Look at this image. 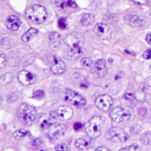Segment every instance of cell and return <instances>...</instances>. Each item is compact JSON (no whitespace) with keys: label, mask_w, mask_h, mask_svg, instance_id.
Returning <instances> with one entry per match:
<instances>
[{"label":"cell","mask_w":151,"mask_h":151,"mask_svg":"<svg viewBox=\"0 0 151 151\" xmlns=\"http://www.w3.org/2000/svg\"><path fill=\"white\" fill-rule=\"evenodd\" d=\"M37 116L36 109L26 103L21 104L17 110V117L20 122L25 126L31 125Z\"/></svg>","instance_id":"1"},{"label":"cell","mask_w":151,"mask_h":151,"mask_svg":"<svg viewBox=\"0 0 151 151\" xmlns=\"http://www.w3.org/2000/svg\"><path fill=\"white\" fill-rule=\"evenodd\" d=\"M105 118L103 116L94 115L89 121L86 126V132L91 138H97L101 134Z\"/></svg>","instance_id":"2"},{"label":"cell","mask_w":151,"mask_h":151,"mask_svg":"<svg viewBox=\"0 0 151 151\" xmlns=\"http://www.w3.org/2000/svg\"><path fill=\"white\" fill-rule=\"evenodd\" d=\"M27 17L36 24L44 22L47 17V11L42 5L35 4L27 8L25 12Z\"/></svg>","instance_id":"3"},{"label":"cell","mask_w":151,"mask_h":151,"mask_svg":"<svg viewBox=\"0 0 151 151\" xmlns=\"http://www.w3.org/2000/svg\"><path fill=\"white\" fill-rule=\"evenodd\" d=\"M63 96L65 101L78 109L84 108L86 104V98L78 92L71 89H65L63 92Z\"/></svg>","instance_id":"4"},{"label":"cell","mask_w":151,"mask_h":151,"mask_svg":"<svg viewBox=\"0 0 151 151\" xmlns=\"http://www.w3.org/2000/svg\"><path fill=\"white\" fill-rule=\"evenodd\" d=\"M105 137L109 141L116 142H123L129 138V135L120 127H113L109 129L105 134Z\"/></svg>","instance_id":"5"},{"label":"cell","mask_w":151,"mask_h":151,"mask_svg":"<svg viewBox=\"0 0 151 151\" xmlns=\"http://www.w3.org/2000/svg\"><path fill=\"white\" fill-rule=\"evenodd\" d=\"M111 118L116 122L128 121L131 118V112L121 106H115L110 112Z\"/></svg>","instance_id":"6"},{"label":"cell","mask_w":151,"mask_h":151,"mask_svg":"<svg viewBox=\"0 0 151 151\" xmlns=\"http://www.w3.org/2000/svg\"><path fill=\"white\" fill-rule=\"evenodd\" d=\"M66 131L65 127L59 123L52 124L45 131L47 136L51 140L54 141L62 137Z\"/></svg>","instance_id":"7"},{"label":"cell","mask_w":151,"mask_h":151,"mask_svg":"<svg viewBox=\"0 0 151 151\" xmlns=\"http://www.w3.org/2000/svg\"><path fill=\"white\" fill-rule=\"evenodd\" d=\"M64 42L71 48L81 47L84 42V38L81 34L73 32L66 35Z\"/></svg>","instance_id":"8"},{"label":"cell","mask_w":151,"mask_h":151,"mask_svg":"<svg viewBox=\"0 0 151 151\" xmlns=\"http://www.w3.org/2000/svg\"><path fill=\"white\" fill-rule=\"evenodd\" d=\"M106 63L103 59L97 60L91 67V73L95 78H102L106 74Z\"/></svg>","instance_id":"9"},{"label":"cell","mask_w":151,"mask_h":151,"mask_svg":"<svg viewBox=\"0 0 151 151\" xmlns=\"http://www.w3.org/2000/svg\"><path fill=\"white\" fill-rule=\"evenodd\" d=\"M96 106L100 110L107 111L113 104V100L111 96L104 94L98 96L95 101Z\"/></svg>","instance_id":"10"},{"label":"cell","mask_w":151,"mask_h":151,"mask_svg":"<svg viewBox=\"0 0 151 151\" xmlns=\"http://www.w3.org/2000/svg\"><path fill=\"white\" fill-rule=\"evenodd\" d=\"M51 63V71L55 75H60L66 70V64L59 58L53 56L50 58Z\"/></svg>","instance_id":"11"},{"label":"cell","mask_w":151,"mask_h":151,"mask_svg":"<svg viewBox=\"0 0 151 151\" xmlns=\"http://www.w3.org/2000/svg\"><path fill=\"white\" fill-rule=\"evenodd\" d=\"M94 31L96 35L101 40H107L111 37V30L110 28L105 24H97L95 26Z\"/></svg>","instance_id":"12"},{"label":"cell","mask_w":151,"mask_h":151,"mask_svg":"<svg viewBox=\"0 0 151 151\" xmlns=\"http://www.w3.org/2000/svg\"><path fill=\"white\" fill-rule=\"evenodd\" d=\"M18 79L23 85L29 86L35 82L36 80V76L33 73L24 70L20 71L18 73Z\"/></svg>","instance_id":"13"},{"label":"cell","mask_w":151,"mask_h":151,"mask_svg":"<svg viewBox=\"0 0 151 151\" xmlns=\"http://www.w3.org/2000/svg\"><path fill=\"white\" fill-rule=\"evenodd\" d=\"M126 24L134 27H142L145 24V20L140 16L136 14H129L125 17Z\"/></svg>","instance_id":"14"},{"label":"cell","mask_w":151,"mask_h":151,"mask_svg":"<svg viewBox=\"0 0 151 151\" xmlns=\"http://www.w3.org/2000/svg\"><path fill=\"white\" fill-rule=\"evenodd\" d=\"M57 112L59 118L63 121H68L70 119L73 114L72 108L66 105H62L59 106L57 109Z\"/></svg>","instance_id":"15"},{"label":"cell","mask_w":151,"mask_h":151,"mask_svg":"<svg viewBox=\"0 0 151 151\" xmlns=\"http://www.w3.org/2000/svg\"><path fill=\"white\" fill-rule=\"evenodd\" d=\"M21 20L18 15H13L9 16L5 22L7 28L11 31H17L21 24Z\"/></svg>","instance_id":"16"},{"label":"cell","mask_w":151,"mask_h":151,"mask_svg":"<svg viewBox=\"0 0 151 151\" xmlns=\"http://www.w3.org/2000/svg\"><path fill=\"white\" fill-rule=\"evenodd\" d=\"M85 49L82 47L71 48V50L66 53L65 57L69 60H75L82 56L85 53Z\"/></svg>","instance_id":"17"},{"label":"cell","mask_w":151,"mask_h":151,"mask_svg":"<svg viewBox=\"0 0 151 151\" xmlns=\"http://www.w3.org/2000/svg\"><path fill=\"white\" fill-rule=\"evenodd\" d=\"M49 45L52 49L57 48L61 42V35L57 32H51L49 34Z\"/></svg>","instance_id":"18"},{"label":"cell","mask_w":151,"mask_h":151,"mask_svg":"<svg viewBox=\"0 0 151 151\" xmlns=\"http://www.w3.org/2000/svg\"><path fill=\"white\" fill-rule=\"evenodd\" d=\"M76 147L81 151H88L91 147V141L87 138H77L75 141Z\"/></svg>","instance_id":"19"},{"label":"cell","mask_w":151,"mask_h":151,"mask_svg":"<svg viewBox=\"0 0 151 151\" xmlns=\"http://www.w3.org/2000/svg\"><path fill=\"white\" fill-rule=\"evenodd\" d=\"M37 124L40 128V129L44 131H45L49 126L52 124L49 116L48 117L46 114H41L37 121Z\"/></svg>","instance_id":"20"},{"label":"cell","mask_w":151,"mask_h":151,"mask_svg":"<svg viewBox=\"0 0 151 151\" xmlns=\"http://www.w3.org/2000/svg\"><path fill=\"white\" fill-rule=\"evenodd\" d=\"M56 4L57 6L62 9L68 8H75L77 6L75 0H56Z\"/></svg>","instance_id":"21"},{"label":"cell","mask_w":151,"mask_h":151,"mask_svg":"<svg viewBox=\"0 0 151 151\" xmlns=\"http://www.w3.org/2000/svg\"><path fill=\"white\" fill-rule=\"evenodd\" d=\"M38 34V31L34 28H31L27 30L22 36L21 39L24 42H28L34 37H36Z\"/></svg>","instance_id":"22"},{"label":"cell","mask_w":151,"mask_h":151,"mask_svg":"<svg viewBox=\"0 0 151 151\" xmlns=\"http://www.w3.org/2000/svg\"><path fill=\"white\" fill-rule=\"evenodd\" d=\"M95 21V16L93 14H84L81 19V24L83 26L88 27L92 25Z\"/></svg>","instance_id":"23"},{"label":"cell","mask_w":151,"mask_h":151,"mask_svg":"<svg viewBox=\"0 0 151 151\" xmlns=\"http://www.w3.org/2000/svg\"><path fill=\"white\" fill-rule=\"evenodd\" d=\"M135 100H136L134 95L131 93H128L125 94L123 97V102L125 103V104L126 105V106H131L132 105H134L135 104Z\"/></svg>","instance_id":"24"},{"label":"cell","mask_w":151,"mask_h":151,"mask_svg":"<svg viewBox=\"0 0 151 151\" xmlns=\"http://www.w3.org/2000/svg\"><path fill=\"white\" fill-rule=\"evenodd\" d=\"M14 79V76L9 73H5L1 76L0 77V83L3 85H5L9 83H11Z\"/></svg>","instance_id":"25"},{"label":"cell","mask_w":151,"mask_h":151,"mask_svg":"<svg viewBox=\"0 0 151 151\" xmlns=\"http://www.w3.org/2000/svg\"><path fill=\"white\" fill-rule=\"evenodd\" d=\"M28 134V131L24 129H20L14 132L13 134V136L15 139L20 141L23 139Z\"/></svg>","instance_id":"26"},{"label":"cell","mask_w":151,"mask_h":151,"mask_svg":"<svg viewBox=\"0 0 151 151\" xmlns=\"http://www.w3.org/2000/svg\"><path fill=\"white\" fill-rule=\"evenodd\" d=\"M141 141L145 145L151 144V132L148 131L143 134L141 137Z\"/></svg>","instance_id":"27"},{"label":"cell","mask_w":151,"mask_h":151,"mask_svg":"<svg viewBox=\"0 0 151 151\" xmlns=\"http://www.w3.org/2000/svg\"><path fill=\"white\" fill-rule=\"evenodd\" d=\"M134 96L137 101H143L145 99L146 95L145 92L142 89H138L135 91Z\"/></svg>","instance_id":"28"},{"label":"cell","mask_w":151,"mask_h":151,"mask_svg":"<svg viewBox=\"0 0 151 151\" xmlns=\"http://www.w3.org/2000/svg\"><path fill=\"white\" fill-rule=\"evenodd\" d=\"M140 146L137 143H134L132 145L121 148L119 151H139Z\"/></svg>","instance_id":"29"},{"label":"cell","mask_w":151,"mask_h":151,"mask_svg":"<svg viewBox=\"0 0 151 151\" xmlns=\"http://www.w3.org/2000/svg\"><path fill=\"white\" fill-rule=\"evenodd\" d=\"M43 144V141L40 138H36L31 142V147L33 150H38Z\"/></svg>","instance_id":"30"},{"label":"cell","mask_w":151,"mask_h":151,"mask_svg":"<svg viewBox=\"0 0 151 151\" xmlns=\"http://www.w3.org/2000/svg\"><path fill=\"white\" fill-rule=\"evenodd\" d=\"M80 63L84 67H90L92 66V65L93 64L91 58H90L89 57H86V58H83L81 60Z\"/></svg>","instance_id":"31"},{"label":"cell","mask_w":151,"mask_h":151,"mask_svg":"<svg viewBox=\"0 0 151 151\" xmlns=\"http://www.w3.org/2000/svg\"><path fill=\"white\" fill-rule=\"evenodd\" d=\"M1 45L3 49L7 50L10 48V42L7 38H4L1 40Z\"/></svg>","instance_id":"32"},{"label":"cell","mask_w":151,"mask_h":151,"mask_svg":"<svg viewBox=\"0 0 151 151\" xmlns=\"http://www.w3.org/2000/svg\"><path fill=\"white\" fill-rule=\"evenodd\" d=\"M58 26L60 28L63 29H66L67 28V26H68L67 21L66 18H65V17H62L59 19V20L58 21Z\"/></svg>","instance_id":"33"},{"label":"cell","mask_w":151,"mask_h":151,"mask_svg":"<svg viewBox=\"0 0 151 151\" xmlns=\"http://www.w3.org/2000/svg\"><path fill=\"white\" fill-rule=\"evenodd\" d=\"M20 96L18 92H13L11 94L9 95L7 98V101L9 102H12L17 101Z\"/></svg>","instance_id":"34"},{"label":"cell","mask_w":151,"mask_h":151,"mask_svg":"<svg viewBox=\"0 0 151 151\" xmlns=\"http://www.w3.org/2000/svg\"><path fill=\"white\" fill-rule=\"evenodd\" d=\"M59 115L57 114V112L56 111H51L50 113V115H49V118L52 122V124L53 123H56L58 119V118H59Z\"/></svg>","instance_id":"35"},{"label":"cell","mask_w":151,"mask_h":151,"mask_svg":"<svg viewBox=\"0 0 151 151\" xmlns=\"http://www.w3.org/2000/svg\"><path fill=\"white\" fill-rule=\"evenodd\" d=\"M56 151H69V148L66 144H61L56 147Z\"/></svg>","instance_id":"36"},{"label":"cell","mask_w":151,"mask_h":151,"mask_svg":"<svg viewBox=\"0 0 151 151\" xmlns=\"http://www.w3.org/2000/svg\"><path fill=\"white\" fill-rule=\"evenodd\" d=\"M7 63V59L5 54H2L0 57V68H2L5 67Z\"/></svg>","instance_id":"37"},{"label":"cell","mask_w":151,"mask_h":151,"mask_svg":"<svg viewBox=\"0 0 151 151\" xmlns=\"http://www.w3.org/2000/svg\"><path fill=\"white\" fill-rule=\"evenodd\" d=\"M143 58L145 60H151V48L147 50L143 53Z\"/></svg>","instance_id":"38"},{"label":"cell","mask_w":151,"mask_h":151,"mask_svg":"<svg viewBox=\"0 0 151 151\" xmlns=\"http://www.w3.org/2000/svg\"><path fill=\"white\" fill-rule=\"evenodd\" d=\"M136 130L138 131V133H139V132H141V131L142 130V128H141V127L140 125H134V126L132 128V129H131L132 132L133 133L136 134H138V132H137Z\"/></svg>","instance_id":"39"},{"label":"cell","mask_w":151,"mask_h":151,"mask_svg":"<svg viewBox=\"0 0 151 151\" xmlns=\"http://www.w3.org/2000/svg\"><path fill=\"white\" fill-rule=\"evenodd\" d=\"M132 1L138 4L142 5H147L150 4L148 0H132Z\"/></svg>","instance_id":"40"},{"label":"cell","mask_w":151,"mask_h":151,"mask_svg":"<svg viewBox=\"0 0 151 151\" xmlns=\"http://www.w3.org/2000/svg\"><path fill=\"white\" fill-rule=\"evenodd\" d=\"M44 94V92L43 91H37L34 92V96L36 97H40L42 96Z\"/></svg>","instance_id":"41"},{"label":"cell","mask_w":151,"mask_h":151,"mask_svg":"<svg viewBox=\"0 0 151 151\" xmlns=\"http://www.w3.org/2000/svg\"><path fill=\"white\" fill-rule=\"evenodd\" d=\"M81 127H82L81 124H80L79 122H77V123H75L74 124V127H74V129L77 131V130H79L80 129H81Z\"/></svg>","instance_id":"42"},{"label":"cell","mask_w":151,"mask_h":151,"mask_svg":"<svg viewBox=\"0 0 151 151\" xmlns=\"http://www.w3.org/2000/svg\"><path fill=\"white\" fill-rule=\"evenodd\" d=\"M95 151H112L110 150H109L108 148H107L106 147H100L97 148Z\"/></svg>","instance_id":"43"},{"label":"cell","mask_w":151,"mask_h":151,"mask_svg":"<svg viewBox=\"0 0 151 151\" xmlns=\"http://www.w3.org/2000/svg\"><path fill=\"white\" fill-rule=\"evenodd\" d=\"M146 41L151 46V32L147 34L146 37Z\"/></svg>","instance_id":"44"},{"label":"cell","mask_w":151,"mask_h":151,"mask_svg":"<svg viewBox=\"0 0 151 151\" xmlns=\"http://www.w3.org/2000/svg\"><path fill=\"white\" fill-rule=\"evenodd\" d=\"M148 1H149V3L151 5V0H148Z\"/></svg>","instance_id":"45"}]
</instances>
